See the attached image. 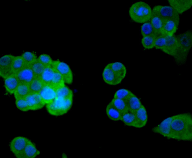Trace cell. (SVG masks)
<instances>
[{
    "label": "cell",
    "mask_w": 192,
    "mask_h": 158,
    "mask_svg": "<svg viewBox=\"0 0 192 158\" xmlns=\"http://www.w3.org/2000/svg\"><path fill=\"white\" fill-rule=\"evenodd\" d=\"M26 66L21 56H15L7 76L14 75Z\"/></svg>",
    "instance_id": "obj_20"
},
{
    "label": "cell",
    "mask_w": 192,
    "mask_h": 158,
    "mask_svg": "<svg viewBox=\"0 0 192 158\" xmlns=\"http://www.w3.org/2000/svg\"><path fill=\"white\" fill-rule=\"evenodd\" d=\"M126 100L128 110L134 113L142 105L139 99L133 93Z\"/></svg>",
    "instance_id": "obj_24"
},
{
    "label": "cell",
    "mask_w": 192,
    "mask_h": 158,
    "mask_svg": "<svg viewBox=\"0 0 192 158\" xmlns=\"http://www.w3.org/2000/svg\"><path fill=\"white\" fill-rule=\"evenodd\" d=\"M141 32L143 37L149 35H156L149 20L142 25Z\"/></svg>",
    "instance_id": "obj_34"
},
{
    "label": "cell",
    "mask_w": 192,
    "mask_h": 158,
    "mask_svg": "<svg viewBox=\"0 0 192 158\" xmlns=\"http://www.w3.org/2000/svg\"><path fill=\"white\" fill-rule=\"evenodd\" d=\"M52 66L54 69L63 77L65 83L71 84L73 82L72 72L69 66L64 62L58 60L53 61Z\"/></svg>",
    "instance_id": "obj_6"
},
{
    "label": "cell",
    "mask_w": 192,
    "mask_h": 158,
    "mask_svg": "<svg viewBox=\"0 0 192 158\" xmlns=\"http://www.w3.org/2000/svg\"><path fill=\"white\" fill-rule=\"evenodd\" d=\"M136 128H141L145 126L148 121V116L146 109L142 105L135 113Z\"/></svg>",
    "instance_id": "obj_18"
},
{
    "label": "cell",
    "mask_w": 192,
    "mask_h": 158,
    "mask_svg": "<svg viewBox=\"0 0 192 158\" xmlns=\"http://www.w3.org/2000/svg\"><path fill=\"white\" fill-rule=\"evenodd\" d=\"M110 67L116 76L122 81L127 73L126 67L122 63L117 62L110 63Z\"/></svg>",
    "instance_id": "obj_19"
},
{
    "label": "cell",
    "mask_w": 192,
    "mask_h": 158,
    "mask_svg": "<svg viewBox=\"0 0 192 158\" xmlns=\"http://www.w3.org/2000/svg\"><path fill=\"white\" fill-rule=\"evenodd\" d=\"M15 56L11 54H7L0 58V75L2 78L7 76Z\"/></svg>",
    "instance_id": "obj_14"
},
{
    "label": "cell",
    "mask_w": 192,
    "mask_h": 158,
    "mask_svg": "<svg viewBox=\"0 0 192 158\" xmlns=\"http://www.w3.org/2000/svg\"><path fill=\"white\" fill-rule=\"evenodd\" d=\"M54 70V75L50 85L56 90L64 86L65 83L61 74L55 70Z\"/></svg>",
    "instance_id": "obj_30"
},
{
    "label": "cell",
    "mask_w": 192,
    "mask_h": 158,
    "mask_svg": "<svg viewBox=\"0 0 192 158\" xmlns=\"http://www.w3.org/2000/svg\"><path fill=\"white\" fill-rule=\"evenodd\" d=\"M192 115L189 113L175 115L171 124L169 139L192 140Z\"/></svg>",
    "instance_id": "obj_1"
},
{
    "label": "cell",
    "mask_w": 192,
    "mask_h": 158,
    "mask_svg": "<svg viewBox=\"0 0 192 158\" xmlns=\"http://www.w3.org/2000/svg\"><path fill=\"white\" fill-rule=\"evenodd\" d=\"M35 77L40 78L45 66L37 60L30 66Z\"/></svg>",
    "instance_id": "obj_32"
},
{
    "label": "cell",
    "mask_w": 192,
    "mask_h": 158,
    "mask_svg": "<svg viewBox=\"0 0 192 158\" xmlns=\"http://www.w3.org/2000/svg\"><path fill=\"white\" fill-rule=\"evenodd\" d=\"M149 21L152 26L156 35L157 36L162 35V20L160 17L152 13Z\"/></svg>",
    "instance_id": "obj_27"
},
{
    "label": "cell",
    "mask_w": 192,
    "mask_h": 158,
    "mask_svg": "<svg viewBox=\"0 0 192 158\" xmlns=\"http://www.w3.org/2000/svg\"><path fill=\"white\" fill-rule=\"evenodd\" d=\"M40 154L35 144L30 140L24 149L22 158H34Z\"/></svg>",
    "instance_id": "obj_21"
},
{
    "label": "cell",
    "mask_w": 192,
    "mask_h": 158,
    "mask_svg": "<svg viewBox=\"0 0 192 158\" xmlns=\"http://www.w3.org/2000/svg\"><path fill=\"white\" fill-rule=\"evenodd\" d=\"M162 20L163 21L162 35L165 36H171L174 35L176 32L178 26L172 20Z\"/></svg>",
    "instance_id": "obj_16"
},
{
    "label": "cell",
    "mask_w": 192,
    "mask_h": 158,
    "mask_svg": "<svg viewBox=\"0 0 192 158\" xmlns=\"http://www.w3.org/2000/svg\"><path fill=\"white\" fill-rule=\"evenodd\" d=\"M45 85L40 77H34L29 84L30 93H39Z\"/></svg>",
    "instance_id": "obj_29"
},
{
    "label": "cell",
    "mask_w": 192,
    "mask_h": 158,
    "mask_svg": "<svg viewBox=\"0 0 192 158\" xmlns=\"http://www.w3.org/2000/svg\"><path fill=\"white\" fill-rule=\"evenodd\" d=\"M192 32L189 30L175 35L177 44V55L174 59L179 65L185 64L188 58L192 45Z\"/></svg>",
    "instance_id": "obj_2"
},
{
    "label": "cell",
    "mask_w": 192,
    "mask_h": 158,
    "mask_svg": "<svg viewBox=\"0 0 192 158\" xmlns=\"http://www.w3.org/2000/svg\"><path fill=\"white\" fill-rule=\"evenodd\" d=\"M15 103L17 108L22 111L26 112L30 110L25 98L15 99Z\"/></svg>",
    "instance_id": "obj_37"
},
{
    "label": "cell",
    "mask_w": 192,
    "mask_h": 158,
    "mask_svg": "<svg viewBox=\"0 0 192 158\" xmlns=\"http://www.w3.org/2000/svg\"><path fill=\"white\" fill-rule=\"evenodd\" d=\"M156 36L155 35H149L143 37L141 40L143 47L147 49L154 48Z\"/></svg>",
    "instance_id": "obj_31"
},
{
    "label": "cell",
    "mask_w": 192,
    "mask_h": 158,
    "mask_svg": "<svg viewBox=\"0 0 192 158\" xmlns=\"http://www.w3.org/2000/svg\"><path fill=\"white\" fill-rule=\"evenodd\" d=\"M73 98L56 97L51 102L46 105L48 112L54 116H60L66 113L71 108Z\"/></svg>",
    "instance_id": "obj_4"
},
{
    "label": "cell",
    "mask_w": 192,
    "mask_h": 158,
    "mask_svg": "<svg viewBox=\"0 0 192 158\" xmlns=\"http://www.w3.org/2000/svg\"><path fill=\"white\" fill-rule=\"evenodd\" d=\"M25 99L30 110H37L43 107L45 105L39 93H30Z\"/></svg>",
    "instance_id": "obj_10"
},
{
    "label": "cell",
    "mask_w": 192,
    "mask_h": 158,
    "mask_svg": "<svg viewBox=\"0 0 192 158\" xmlns=\"http://www.w3.org/2000/svg\"><path fill=\"white\" fill-rule=\"evenodd\" d=\"M121 121L125 125L136 128V121L135 113L129 110L123 114Z\"/></svg>",
    "instance_id": "obj_25"
},
{
    "label": "cell",
    "mask_w": 192,
    "mask_h": 158,
    "mask_svg": "<svg viewBox=\"0 0 192 158\" xmlns=\"http://www.w3.org/2000/svg\"><path fill=\"white\" fill-rule=\"evenodd\" d=\"M19 83L29 84L35 77L33 72L29 66H26L14 75Z\"/></svg>",
    "instance_id": "obj_13"
},
{
    "label": "cell",
    "mask_w": 192,
    "mask_h": 158,
    "mask_svg": "<svg viewBox=\"0 0 192 158\" xmlns=\"http://www.w3.org/2000/svg\"><path fill=\"white\" fill-rule=\"evenodd\" d=\"M30 140L23 136H17L13 138L9 144L11 151L16 157L22 158L24 149Z\"/></svg>",
    "instance_id": "obj_7"
},
{
    "label": "cell",
    "mask_w": 192,
    "mask_h": 158,
    "mask_svg": "<svg viewBox=\"0 0 192 158\" xmlns=\"http://www.w3.org/2000/svg\"><path fill=\"white\" fill-rule=\"evenodd\" d=\"M110 102L122 115L128 111L126 100L113 97Z\"/></svg>",
    "instance_id": "obj_28"
},
{
    "label": "cell",
    "mask_w": 192,
    "mask_h": 158,
    "mask_svg": "<svg viewBox=\"0 0 192 158\" xmlns=\"http://www.w3.org/2000/svg\"><path fill=\"white\" fill-rule=\"evenodd\" d=\"M56 97L73 98L72 91L65 85L57 89L56 90Z\"/></svg>",
    "instance_id": "obj_33"
},
{
    "label": "cell",
    "mask_w": 192,
    "mask_h": 158,
    "mask_svg": "<svg viewBox=\"0 0 192 158\" xmlns=\"http://www.w3.org/2000/svg\"><path fill=\"white\" fill-rule=\"evenodd\" d=\"M133 93L130 91L126 89H121L115 93L113 98L127 100Z\"/></svg>",
    "instance_id": "obj_36"
},
{
    "label": "cell",
    "mask_w": 192,
    "mask_h": 158,
    "mask_svg": "<svg viewBox=\"0 0 192 158\" xmlns=\"http://www.w3.org/2000/svg\"><path fill=\"white\" fill-rule=\"evenodd\" d=\"M54 73L52 65L45 67L40 77L45 85L51 84Z\"/></svg>",
    "instance_id": "obj_26"
},
{
    "label": "cell",
    "mask_w": 192,
    "mask_h": 158,
    "mask_svg": "<svg viewBox=\"0 0 192 158\" xmlns=\"http://www.w3.org/2000/svg\"><path fill=\"white\" fill-rule=\"evenodd\" d=\"M174 117V115L164 120L160 124L154 127L152 131L154 133L169 139L171 123Z\"/></svg>",
    "instance_id": "obj_8"
},
{
    "label": "cell",
    "mask_w": 192,
    "mask_h": 158,
    "mask_svg": "<svg viewBox=\"0 0 192 158\" xmlns=\"http://www.w3.org/2000/svg\"><path fill=\"white\" fill-rule=\"evenodd\" d=\"M177 51V44L175 35L166 36L165 45L162 52L172 56L174 59L176 56Z\"/></svg>",
    "instance_id": "obj_12"
},
{
    "label": "cell",
    "mask_w": 192,
    "mask_h": 158,
    "mask_svg": "<svg viewBox=\"0 0 192 158\" xmlns=\"http://www.w3.org/2000/svg\"><path fill=\"white\" fill-rule=\"evenodd\" d=\"M30 93L29 84L19 83L13 94L15 99H16L25 98Z\"/></svg>",
    "instance_id": "obj_23"
},
{
    "label": "cell",
    "mask_w": 192,
    "mask_h": 158,
    "mask_svg": "<svg viewBox=\"0 0 192 158\" xmlns=\"http://www.w3.org/2000/svg\"><path fill=\"white\" fill-rule=\"evenodd\" d=\"M21 56L27 66H30L38 59L36 55L31 52H25L21 55Z\"/></svg>",
    "instance_id": "obj_35"
},
{
    "label": "cell",
    "mask_w": 192,
    "mask_h": 158,
    "mask_svg": "<svg viewBox=\"0 0 192 158\" xmlns=\"http://www.w3.org/2000/svg\"><path fill=\"white\" fill-rule=\"evenodd\" d=\"M129 13L133 20L138 23H142L149 20L152 15V10L147 4L140 1L131 5Z\"/></svg>",
    "instance_id": "obj_3"
},
{
    "label": "cell",
    "mask_w": 192,
    "mask_h": 158,
    "mask_svg": "<svg viewBox=\"0 0 192 158\" xmlns=\"http://www.w3.org/2000/svg\"><path fill=\"white\" fill-rule=\"evenodd\" d=\"M38 59L45 67L51 66L53 61L51 57L46 54L40 55L38 58Z\"/></svg>",
    "instance_id": "obj_39"
},
{
    "label": "cell",
    "mask_w": 192,
    "mask_h": 158,
    "mask_svg": "<svg viewBox=\"0 0 192 158\" xmlns=\"http://www.w3.org/2000/svg\"><path fill=\"white\" fill-rule=\"evenodd\" d=\"M166 43V36L162 35L156 36L154 48L163 51Z\"/></svg>",
    "instance_id": "obj_38"
},
{
    "label": "cell",
    "mask_w": 192,
    "mask_h": 158,
    "mask_svg": "<svg viewBox=\"0 0 192 158\" xmlns=\"http://www.w3.org/2000/svg\"><path fill=\"white\" fill-rule=\"evenodd\" d=\"M168 2L170 6L179 15L188 10L192 5V0H168Z\"/></svg>",
    "instance_id": "obj_9"
},
{
    "label": "cell",
    "mask_w": 192,
    "mask_h": 158,
    "mask_svg": "<svg viewBox=\"0 0 192 158\" xmlns=\"http://www.w3.org/2000/svg\"><path fill=\"white\" fill-rule=\"evenodd\" d=\"M5 88L10 94H13L19 82L14 75L8 76L3 78Z\"/></svg>",
    "instance_id": "obj_17"
},
{
    "label": "cell",
    "mask_w": 192,
    "mask_h": 158,
    "mask_svg": "<svg viewBox=\"0 0 192 158\" xmlns=\"http://www.w3.org/2000/svg\"><path fill=\"white\" fill-rule=\"evenodd\" d=\"M152 10L153 14L158 16L162 19L172 20L179 26V15L170 6L156 5L154 6Z\"/></svg>",
    "instance_id": "obj_5"
},
{
    "label": "cell",
    "mask_w": 192,
    "mask_h": 158,
    "mask_svg": "<svg viewBox=\"0 0 192 158\" xmlns=\"http://www.w3.org/2000/svg\"><path fill=\"white\" fill-rule=\"evenodd\" d=\"M45 105L52 102L56 97V90L50 85H44L39 93Z\"/></svg>",
    "instance_id": "obj_15"
},
{
    "label": "cell",
    "mask_w": 192,
    "mask_h": 158,
    "mask_svg": "<svg viewBox=\"0 0 192 158\" xmlns=\"http://www.w3.org/2000/svg\"><path fill=\"white\" fill-rule=\"evenodd\" d=\"M106 113L109 119L114 122L121 120L122 114L110 102L106 108Z\"/></svg>",
    "instance_id": "obj_22"
},
{
    "label": "cell",
    "mask_w": 192,
    "mask_h": 158,
    "mask_svg": "<svg viewBox=\"0 0 192 158\" xmlns=\"http://www.w3.org/2000/svg\"><path fill=\"white\" fill-rule=\"evenodd\" d=\"M102 76L104 82L110 85H116L122 82L115 74L110 67V63L104 69Z\"/></svg>",
    "instance_id": "obj_11"
}]
</instances>
